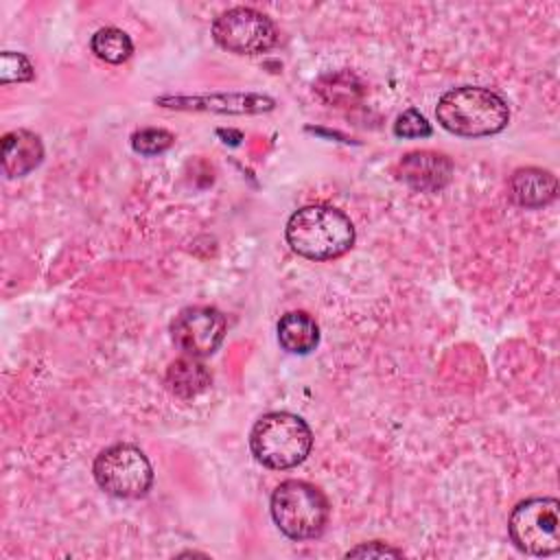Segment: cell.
<instances>
[{
  "label": "cell",
  "instance_id": "9",
  "mask_svg": "<svg viewBox=\"0 0 560 560\" xmlns=\"http://www.w3.org/2000/svg\"><path fill=\"white\" fill-rule=\"evenodd\" d=\"M400 182L420 192H438L448 186L453 177V162L448 155L438 151H411L396 164Z\"/></svg>",
  "mask_w": 560,
  "mask_h": 560
},
{
  "label": "cell",
  "instance_id": "16",
  "mask_svg": "<svg viewBox=\"0 0 560 560\" xmlns=\"http://www.w3.org/2000/svg\"><path fill=\"white\" fill-rule=\"evenodd\" d=\"M175 142V136L162 127H147L131 133V147L140 155H160L168 151Z\"/></svg>",
  "mask_w": 560,
  "mask_h": 560
},
{
  "label": "cell",
  "instance_id": "12",
  "mask_svg": "<svg viewBox=\"0 0 560 560\" xmlns=\"http://www.w3.org/2000/svg\"><path fill=\"white\" fill-rule=\"evenodd\" d=\"M44 160V144L28 129H13L2 138V168L9 177H24Z\"/></svg>",
  "mask_w": 560,
  "mask_h": 560
},
{
  "label": "cell",
  "instance_id": "7",
  "mask_svg": "<svg viewBox=\"0 0 560 560\" xmlns=\"http://www.w3.org/2000/svg\"><path fill=\"white\" fill-rule=\"evenodd\" d=\"M212 37L228 52L260 55L276 46L278 28L252 7H232L214 18Z\"/></svg>",
  "mask_w": 560,
  "mask_h": 560
},
{
  "label": "cell",
  "instance_id": "13",
  "mask_svg": "<svg viewBox=\"0 0 560 560\" xmlns=\"http://www.w3.org/2000/svg\"><path fill=\"white\" fill-rule=\"evenodd\" d=\"M164 383L173 396H177L182 400H190L210 387L212 374L197 357L186 354V357L175 359L166 368Z\"/></svg>",
  "mask_w": 560,
  "mask_h": 560
},
{
  "label": "cell",
  "instance_id": "10",
  "mask_svg": "<svg viewBox=\"0 0 560 560\" xmlns=\"http://www.w3.org/2000/svg\"><path fill=\"white\" fill-rule=\"evenodd\" d=\"M158 105L171 109H197L219 114H262L276 107L265 94H210V96H158Z\"/></svg>",
  "mask_w": 560,
  "mask_h": 560
},
{
  "label": "cell",
  "instance_id": "19",
  "mask_svg": "<svg viewBox=\"0 0 560 560\" xmlns=\"http://www.w3.org/2000/svg\"><path fill=\"white\" fill-rule=\"evenodd\" d=\"M370 558V556H402V551L400 549H396V547H389V545H385V542H381V540H372V542H363V545H359V547H352L350 551H346V558Z\"/></svg>",
  "mask_w": 560,
  "mask_h": 560
},
{
  "label": "cell",
  "instance_id": "15",
  "mask_svg": "<svg viewBox=\"0 0 560 560\" xmlns=\"http://www.w3.org/2000/svg\"><path fill=\"white\" fill-rule=\"evenodd\" d=\"M90 48L98 59L107 63H122L133 52V44L129 35L116 26L98 28L90 39Z\"/></svg>",
  "mask_w": 560,
  "mask_h": 560
},
{
  "label": "cell",
  "instance_id": "5",
  "mask_svg": "<svg viewBox=\"0 0 560 560\" xmlns=\"http://www.w3.org/2000/svg\"><path fill=\"white\" fill-rule=\"evenodd\" d=\"M94 479L101 490L116 499H140L153 483L149 457L133 444H114L94 459Z\"/></svg>",
  "mask_w": 560,
  "mask_h": 560
},
{
  "label": "cell",
  "instance_id": "17",
  "mask_svg": "<svg viewBox=\"0 0 560 560\" xmlns=\"http://www.w3.org/2000/svg\"><path fill=\"white\" fill-rule=\"evenodd\" d=\"M35 77V68L31 63V59L22 52H13V50H4L0 55V83H22V81H31Z\"/></svg>",
  "mask_w": 560,
  "mask_h": 560
},
{
  "label": "cell",
  "instance_id": "11",
  "mask_svg": "<svg viewBox=\"0 0 560 560\" xmlns=\"http://www.w3.org/2000/svg\"><path fill=\"white\" fill-rule=\"evenodd\" d=\"M510 197L521 208H542L551 203L558 195V179L551 171L538 166H525L512 173Z\"/></svg>",
  "mask_w": 560,
  "mask_h": 560
},
{
  "label": "cell",
  "instance_id": "2",
  "mask_svg": "<svg viewBox=\"0 0 560 560\" xmlns=\"http://www.w3.org/2000/svg\"><path fill=\"white\" fill-rule=\"evenodd\" d=\"M438 122L464 138H483L503 131L510 122L508 103L492 90L459 85L444 92L435 107Z\"/></svg>",
  "mask_w": 560,
  "mask_h": 560
},
{
  "label": "cell",
  "instance_id": "6",
  "mask_svg": "<svg viewBox=\"0 0 560 560\" xmlns=\"http://www.w3.org/2000/svg\"><path fill=\"white\" fill-rule=\"evenodd\" d=\"M558 499L532 497L521 501L510 518L508 532L516 549L529 556H553L560 551V516Z\"/></svg>",
  "mask_w": 560,
  "mask_h": 560
},
{
  "label": "cell",
  "instance_id": "1",
  "mask_svg": "<svg viewBox=\"0 0 560 560\" xmlns=\"http://www.w3.org/2000/svg\"><path fill=\"white\" fill-rule=\"evenodd\" d=\"M289 247L308 260H332L343 256L354 243L352 221L326 203L295 210L284 230Z\"/></svg>",
  "mask_w": 560,
  "mask_h": 560
},
{
  "label": "cell",
  "instance_id": "3",
  "mask_svg": "<svg viewBox=\"0 0 560 560\" xmlns=\"http://www.w3.org/2000/svg\"><path fill=\"white\" fill-rule=\"evenodd\" d=\"M313 446L311 427L289 411H271L256 420L249 433L254 457L273 470H287L306 459Z\"/></svg>",
  "mask_w": 560,
  "mask_h": 560
},
{
  "label": "cell",
  "instance_id": "8",
  "mask_svg": "<svg viewBox=\"0 0 560 560\" xmlns=\"http://www.w3.org/2000/svg\"><path fill=\"white\" fill-rule=\"evenodd\" d=\"M228 322L214 306H188L171 324L173 343L188 357H210L223 341Z\"/></svg>",
  "mask_w": 560,
  "mask_h": 560
},
{
  "label": "cell",
  "instance_id": "14",
  "mask_svg": "<svg viewBox=\"0 0 560 560\" xmlns=\"http://www.w3.org/2000/svg\"><path fill=\"white\" fill-rule=\"evenodd\" d=\"M278 341L291 354H308L319 343V328L306 311H291L278 322Z\"/></svg>",
  "mask_w": 560,
  "mask_h": 560
},
{
  "label": "cell",
  "instance_id": "4",
  "mask_svg": "<svg viewBox=\"0 0 560 560\" xmlns=\"http://www.w3.org/2000/svg\"><path fill=\"white\" fill-rule=\"evenodd\" d=\"M330 516L326 494L302 479L282 481L271 494V518L291 540L317 538Z\"/></svg>",
  "mask_w": 560,
  "mask_h": 560
},
{
  "label": "cell",
  "instance_id": "18",
  "mask_svg": "<svg viewBox=\"0 0 560 560\" xmlns=\"http://www.w3.org/2000/svg\"><path fill=\"white\" fill-rule=\"evenodd\" d=\"M431 131L433 129H431L429 120L413 107L405 109L394 122V133L398 138H427V136H431Z\"/></svg>",
  "mask_w": 560,
  "mask_h": 560
}]
</instances>
